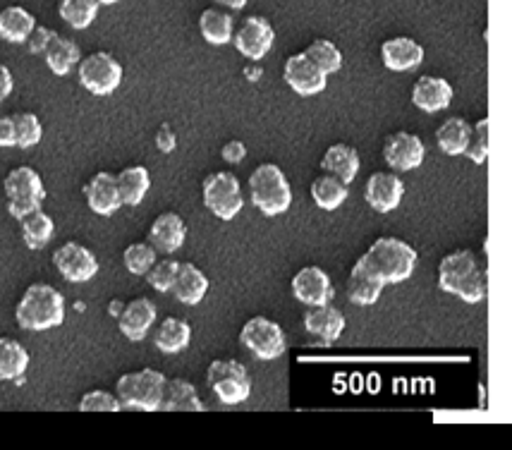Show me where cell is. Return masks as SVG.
I'll return each instance as SVG.
<instances>
[{
  "label": "cell",
  "mask_w": 512,
  "mask_h": 450,
  "mask_svg": "<svg viewBox=\"0 0 512 450\" xmlns=\"http://www.w3.org/2000/svg\"><path fill=\"white\" fill-rule=\"evenodd\" d=\"M156 147L163 151V154H170L175 149V132L170 125H163L156 135Z\"/></svg>",
  "instance_id": "bcb514c9"
},
{
  "label": "cell",
  "mask_w": 512,
  "mask_h": 450,
  "mask_svg": "<svg viewBox=\"0 0 512 450\" xmlns=\"http://www.w3.org/2000/svg\"><path fill=\"white\" fill-rule=\"evenodd\" d=\"M118 180L120 199H123V206H139L144 202L146 192L151 187V175L144 166H127L115 175Z\"/></svg>",
  "instance_id": "4dcf8cb0"
},
{
  "label": "cell",
  "mask_w": 512,
  "mask_h": 450,
  "mask_svg": "<svg viewBox=\"0 0 512 450\" xmlns=\"http://www.w3.org/2000/svg\"><path fill=\"white\" fill-rule=\"evenodd\" d=\"M29 352L15 338H0V379L17 381L27 372Z\"/></svg>",
  "instance_id": "1f68e13d"
},
{
  "label": "cell",
  "mask_w": 512,
  "mask_h": 450,
  "mask_svg": "<svg viewBox=\"0 0 512 450\" xmlns=\"http://www.w3.org/2000/svg\"><path fill=\"white\" fill-rule=\"evenodd\" d=\"M249 197L264 216H280L292 204L290 182L276 163H261L249 175Z\"/></svg>",
  "instance_id": "277c9868"
},
{
  "label": "cell",
  "mask_w": 512,
  "mask_h": 450,
  "mask_svg": "<svg viewBox=\"0 0 512 450\" xmlns=\"http://www.w3.org/2000/svg\"><path fill=\"white\" fill-rule=\"evenodd\" d=\"M402 194H405V185L395 173H374L364 187V199L379 214H390L398 209Z\"/></svg>",
  "instance_id": "e0dca14e"
},
{
  "label": "cell",
  "mask_w": 512,
  "mask_h": 450,
  "mask_svg": "<svg viewBox=\"0 0 512 450\" xmlns=\"http://www.w3.org/2000/svg\"><path fill=\"white\" fill-rule=\"evenodd\" d=\"M218 5H223V8L228 10H242L247 5V0H216Z\"/></svg>",
  "instance_id": "c3c4849f"
},
{
  "label": "cell",
  "mask_w": 512,
  "mask_h": 450,
  "mask_svg": "<svg viewBox=\"0 0 512 450\" xmlns=\"http://www.w3.org/2000/svg\"><path fill=\"white\" fill-rule=\"evenodd\" d=\"M44 56H46L48 70L58 77L70 75L72 68L79 65V60H82V56H79V46L75 41L60 34H51Z\"/></svg>",
  "instance_id": "484cf974"
},
{
  "label": "cell",
  "mask_w": 512,
  "mask_h": 450,
  "mask_svg": "<svg viewBox=\"0 0 512 450\" xmlns=\"http://www.w3.org/2000/svg\"><path fill=\"white\" fill-rule=\"evenodd\" d=\"M206 381L223 405H240L252 395V379L245 364L237 360H213Z\"/></svg>",
  "instance_id": "52a82bcc"
},
{
  "label": "cell",
  "mask_w": 512,
  "mask_h": 450,
  "mask_svg": "<svg viewBox=\"0 0 512 450\" xmlns=\"http://www.w3.org/2000/svg\"><path fill=\"white\" fill-rule=\"evenodd\" d=\"M304 56L312 60L314 65H319L326 75H333V72L343 68V53H340V48L328 39H314L312 44L307 46V51H304Z\"/></svg>",
  "instance_id": "8d00e7d4"
},
{
  "label": "cell",
  "mask_w": 512,
  "mask_h": 450,
  "mask_svg": "<svg viewBox=\"0 0 512 450\" xmlns=\"http://www.w3.org/2000/svg\"><path fill=\"white\" fill-rule=\"evenodd\" d=\"M51 29H46V27H34V32L27 36V41H24V44H27V48L32 53H44L46 51V46H48V39H51Z\"/></svg>",
  "instance_id": "7bdbcfd3"
},
{
  "label": "cell",
  "mask_w": 512,
  "mask_h": 450,
  "mask_svg": "<svg viewBox=\"0 0 512 450\" xmlns=\"http://www.w3.org/2000/svg\"><path fill=\"white\" fill-rule=\"evenodd\" d=\"M12 123H15V137L20 149L34 147L44 137V127H41V120L34 113H15L12 115Z\"/></svg>",
  "instance_id": "f35d334b"
},
{
  "label": "cell",
  "mask_w": 512,
  "mask_h": 450,
  "mask_svg": "<svg viewBox=\"0 0 512 450\" xmlns=\"http://www.w3.org/2000/svg\"><path fill=\"white\" fill-rule=\"evenodd\" d=\"M170 293L178 297V302L194 307V304H199L206 297V293H209V278L194 264H180Z\"/></svg>",
  "instance_id": "603a6c76"
},
{
  "label": "cell",
  "mask_w": 512,
  "mask_h": 450,
  "mask_svg": "<svg viewBox=\"0 0 512 450\" xmlns=\"http://www.w3.org/2000/svg\"><path fill=\"white\" fill-rule=\"evenodd\" d=\"M240 343L252 352L256 360H278L288 350V340L280 324L268 316H252L240 331Z\"/></svg>",
  "instance_id": "9c48e42d"
},
{
  "label": "cell",
  "mask_w": 512,
  "mask_h": 450,
  "mask_svg": "<svg viewBox=\"0 0 512 450\" xmlns=\"http://www.w3.org/2000/svg\"><path fill=\"white\" fill-rule=\"evenodd\" d=\"M469 132H472V127H469L465 118H448L446 123L436 130V142L443 154L462 156L467 149Z\"/></svg>",
  "instance_id": "d6a6232c"
},
{
  "label": "cell",
  "mask_w": 512,
  "mask_h": 450,
  "mask_svg": "<svg viewBox=\"0 0 512 450\" xmlns=\"http://www.w3.org/2000/svg\"><path fill=\"white\" fill-rule=\"evenodd\" d=\"M192 343V326L190 321L180 316H168L161 321V326L154 333V345L166 355H178Z\"/></svg>",
  "instance_id": "d4e9b609"
},
{
  "label": "cell",
  "mask_w": 512,
  "mask_h": 450,
  "mask_svg": "<svg viewBox=\"0 0 512 450\" xmlns=\"http://www.w3.org/2000/svg\"><path fill=\"white\" fill-rule=\"evenodd\" d=\"M58 12L72 29H87L99 15V0H60Z\"/></svg>",
  "instance_id": "d590c367"
},
{
  "label": "cell",
  "mask_w": 512,
  "mask_h": 450,
  "mask_svg": "<svg viewBox=\"0 0 512 450\" xmlns=\"http://www.w3.org/2000/svg\"><path fill=\"white\" fill-rule=\"evenodd\" d=\"M120 3V0H99V5H115Z\"/></svg>",
  "instance_id": "681fc988"
},
{
  "label": "cell",
  "mask_w": 512,
  "mask_h": 450,
  "mask_svg": "<svg viewBox=\"0 0 512 450\" xmlns=\"http://www.w3.org/2000/svg\"><path fill=\"white\" fill-rule=\"evenodd\" d=\"M0 147H17V137H15V123L10 118H0Z\"/></svg>",
  "instance_id": "f6af8a7d"
},
{
  "label": "cell",
  "mask_w": 512,
  "mask_h": 450,
  "mask_svg": "<svg viewBox=\"0 0 512 450\" xmlns=\"http://www.w3.org/2000/svg\"><path fill=\"white\" fill-rule=\"evenodd\" d=\"M156 321V304L149 297H134L132 302L123 304V312L118 316V326L125 338L144 340Z\"/></svg>",
  "instance_id": "d6986e66"
},
{
  "label": "cell",
  "mask_w": 512,
  "mask_h": 450,
  "mask_svg": "<svg viewBox=\"0 0 512 450\" xmlns=\"http://www.w3.org/2000/svg\"><path fill=\"white\" fill-rule=\"evenodd\" d=\"M84 197H87L89 209L99 216H113L123 206L118 180L111 173H96L84 187Z\"/></svg>",
  "instance_id": "ffe728a7"
},
{
  "label": "cell",
  "mask_w": 512,
  "mask_h": 450,
  "mask_svg": "<svg viewBox=\"0 0 512 450\" xmlns=\"http://www.w3.org/2000/svg\"><path fill=\"white\" fill-rule=\"evenodd\" d=\"M79 410L82 412H120L123 405H120L118 395L108 391H89L82 395L79 400Z\"/></svg>",
  "instance_id": "b9f144b4"
},
{
  "label": "cell",
  "mask_w": 512,
  "mask_h": 450,
  "mask_svg": "<svg viewBox=\"0 0 512 450\" xmlns=\"http://www.w3.org/2000/svg\"><path fill=\"white\" fill-rule=\"evenodd\" d=\"M292 295L302 304L312 307V304H328L333 300L335 290L328 273L319 266H304L292 278Z\"/></svg>",
  "instance_id": "9a60e30c"
},
{
  "label": "cell",
  "mask_w": 512,
  "mask_h": 450,
  "mask_svg": "<svg viewBox=\"0 0 512 450\" xmlns=\"http://www.w3.org/2000/svg\"><path fill=\"white\" fill-rule=\"evenodd\" d=\"M161 410L166 412H201L204 403H201L197 388L187 379H166L161 398Z\"/></svg>",
  "instance_id": "cb8c5ba5"
},
{
  "label": "cell",
  "mask_w": 512,
  "mask_h": 450,
  "mask_svg": "<svg viewBox=\"0 0 512 450\" xmlns=\"http://www.w3.org/2000/svg\"><path fill=\"white\" fill-rule=\"evenodd\" d=\"M221 156H223V161H228V163H242L247 156V147L242 142H237V139H233V142L225 144Z\"/></svg>",
  "instance_id": "ee69618b"
},
{
  "label": "cell",
  "mask_w": 512,
  "mask_h": 450,
  "mask_svg": "<svg viewBox=\"0 0 512 450\" xmlns=\"http://www.w3.org/2000/svg\"><path fill=\"white\" fill-rule=\"evenodd\" d=\"M312 199L323 211H335L347 199V185L331 173H323L312 182Z\"/></svg>",
  "instance_id": "836d02e7"
},
{
  "label": "cell",
  "mask_w": 512,
  "mask_h": 450,
  "mask_svg": "<svg viewBox=\"0 0 512 450\" xmlns=\"http://www.w3.org/2000/svg\"><path fill=\"white\" fill-rule=\"evenodd\" d=\"M201 197H204V206L211 211L213 216L221 218V221H233L240 214L242 206H245V197H242L240 180L233 173H211L204 180L201 187Z\"/></svg>",
  "instance_id": "ba28073f"
},
{
  "label": "cell",
  "mask_w": 512,
  "mask_h": 450,
  "mask_svg": "<svg viewBox=\"0 0 512 450\" xmlns=\"http://www.w3.org/2000/svg\"><path fill=\"white\" fill-rule=\"evenodd\" d=\"M465 156L474 163H484L489 158V118H481L469 132Z\"/></svg>",
  "instance_id": "60d3db41"
},
{
  "label": "cell",
  "mask_w": 512,
  "mask_h": 450,
  "mask_svg": "<svg viewBox=\"0 0 512 450\" xmlns=\"http://www.w3.org/2000/svg\"><path fill=\"white\" fill-rule=\"evenodd\" d=\"M3 190L5 197H8L10 216L20 218V221L24 216L32 214V211L41 209V202L46 199L44 180H41V175L29 166L12 168L10 173L5 175Z\"/></svg>",
  "instance_id": "8992f818"
},
{
  "label": "cell",
  "mask_w": 512,
  "mask_h": 450,
  "mask_svg": "<svg viewBox=\"0 0 512 450\" xmlns=\"http://www.w3.org/2000/svg\"><path fill=\"white\" fill-rule=\"evenodd\" d=\"M285 82L290 84V89L300 96H316L326 89L328 75L319 65H314L304 53H295L285 60L283 68Z\"/></svg>",
  "instance_id": "5bb4252c"
},
{
  "label": "cell",
  "mask_w": 512,
  "mask_h": 450,
  "mask_svg": "<svg viewBox=\"0 0 512 450\" xmlns=\"http://www.w3.org/2000/svg\"><path fill=\"white\" fill-rule=\"evenodd\" d=\"M163 386H166V376L156 369H139V372L123 374L115 383V395H118L120 405L127 410L139 412H156L161 410Z\"/></svg>",
  "instance_id": "5b68a950"
},
{
  "label": "cell",
  "mask_w": 512,
  "mask_h": 450,
  "mask_svg": "<svg viewBox=\"0 0 512 450\" xmlns=\"http://www.w3.org/2000/svg\"><path fill=\"white\" fill-rule=\"evenodd\" d=\"M178 266L180 261L175 259H161V261H154V266H151L149 271H146V281L158 293H170V288H173V281H175V273H178Z\"/></svg>",
  "instance_id": "ab89813d"
},
{
  "label": "cell",
  "mask_w": 512,
  "mask_h": 450,
  "mask_svg": "<svg viewBox=\"0 0 512 450\" xmlns=\"http://www.w3.org/2000/svg\"><path fill=\"white\" fill-rule=\"evenodd\" d=\"M53 230H56L53 218L44 214L41 209H36L22 218V240L29 249H44L51 242Z\"/></svg>",
  "instance_id": "e575fe53"
},
{
  "label": "cell",
  "mask_w": 512,
  "mask_h": 450,
  "mask_svg": "<svg viewBox=\"0 0 512 450\" xmlns=\"http://www.w3.org/2000/svg\"><path fill=\"white\" fill-rule=\"evenodd\" d=\"M53 264L60 276L70 283H87L99 273V261L94 252L79 242H65L53 252Z\"/></svg>",
  "instance_id": "8fae6325"
},
{
  "label": "cell",
  "mask_w": 512,
  "mask_h": 450,
  "mask_svg": "<svg viewBox=\"0 0 512 450\" xmlns=\"http://www.w3.org/2000/svg\"><path fill=\"white\" fill-rule=\"evenodd\" d=\"M424 156V142L410 132H393L383 144V158L398 173H410V170L419 168L424 163Z\"/></svg>",
  "instance_id": "4fadbf2b"
},
{
  "label": "cell",
  "mask_w": 512,
  "mask_h": 450,
  "mask_svg": "<svg viewBox=\"0 0 512 450\" xmlns=\"http://www.w3.org/2000/svg\"><path fill=\"white\" fill-rule=\"evenodd\" d=\"M273 39H276V34H273L271 22L259 15H252L247 17V20H242L240 27H237V32L233 34L235 48L249 60L266 58L273 46Z\"/></svg>",
  "instance_id": "7c38bea8"
},
{
  "label": "cell",
  "mask_w": 512,
  "mask_h": 450,
  "mask_svg": "<svg viewBox=\"0 0 512 450\" xmlns=\"http://www.w3.org/2000/svg\"><path fill=\"white\" fill-rule=\"evenodd\" d=\"M438 288L443 293L457 295L469 304H479L486 300V293H489V276H486L479 259L474 257V252L457 249V252L441 259V266H438Z\"/></svg>",
  "instance_id": "6da1fadb"
},
{
  "label": "cell",
  "mask_w": 512,
  "mask_h": 450,
  "mask_svg": "<svg viewBox=\"0 0 512 450\" xmlns=\"http://www.w3.org/2000/svg\"><path fill=\"white\" fill-rule=\"evenodd\" d=\"M187 237V225L178 214L173 211H166L151 223L149 228V242L156 247V252L163 254H173L185 245Z\"/></svg>",
  "instance_id": "7402d4cb"
},
{
  "label": "cell",
  "mask_w": 512,
  "mask_h": 450,
  "mask_svg": "<svg viewBox=\"0 0 512 450\" xmlns=\"http://www.w3.org/2000/svg\"><path fill=\"white\" fill-rule=\"evenodd\" d=\"M34 27V15L20 8V5H10V8L0 10V39L10 41V44H24L27 36L34 32Z\"/></svg>",
  "instance_id": "f546056e"
},
{
  "label": "cell",
  "mask_w": 512,
  "mask_h": 450,
  "mask_svg": "<svg viewBox=\"0 0 512 450\" xmlns=\"http://www.w3.org/2000/svg\"><path fill=\"white\" fill-rule=\"evenodd\" d=\"M17 324L27 331H48L65 321V297L48 283H32L15 309Z\"/></svg>",
  "instance_id": "3957f363"
},
{
  "label": "cell",
  "mask_w": 512,
  "mask_h": 450,
  "mask_svg": "<svg viewBox=\"0 0 512 450\" xmlns=\"http://www.w3.org/2000/svg\"><path fill=\"white\" fill-rule=\"evenodd\" d=\"M357 261L383 285L402 283L414 273L417 249L400 237H379Z\"/></svg>",
  "instance_id": "7a4b0ae2"
},
{
  "label": "cell",
  "mask_w": 512,
  "mask_h": 450,
  "mask_svg": "<svg viewBox=\"0 0 512 450\" xmlns=\"http://www.w3.org/2000/svg\"><path fill=\"white\" fill-rule=\"evenodd\" d=\"M383 288H386V285H383L374 273L364 269L359 261L352 266L350 281H347V297H350V302L359 304V307H371V304L379 302Z\"/></svg>",
  "instance_id": "4316f807"
},
{
  "label": "cell",
  "mask_w": 512,
  "mask_h": 450,
  "mask_svg": "<svg viewBox=\"0 0 512 450\" xmlns=\"http://www.w3.org/2000/svg\"><path fill=\"white\" fill-rule=\"evenodd\" d=\"M321 168L326 173L335 175L338 180H343L345 185H350L359 173V154L350 144H333L326 149V154L321 158Z\"/></svg>",
  "instance_id": "83f0119b"
},
{
  "label": "cell",
  "mask_w": 512,
  "mask_h": 450,
  "mask_svg": "<svg viewBox=\"0 0 512 450\" xmlns=\"http://www.w3.org/2000/svg\"><path fill=\"white\" fill-rule=\"evenodd\" d=\"M381 60L388 70L407 72L422 65L424 48L410 39V36H393V39L383 41Z\"/></svg>",
  "instance_id": "44dd1931"
},
{
  "label": "cell",
  "mask_w": 512,
  "mask_h": 450,
  "mask_svg": "<svg viewBox=\"0 0 512 450\" xmlns=\"http://www.w3.org/2000/svg\"><path fill=\"white\" fill-rule=\"evenodd\" d=\"M345 326V314L340 312V309L331 307V302L312 304V307H307V312H304V328H307L309 336H314L319 343H335V340L343 336Z\"/></svg>",
  "instance_id": "2e32d148"
},
{
  "label": "cell",
  "mask_w": 512,
  "mask_h": 450,
  "mask_svg": "<svg viewBox=\"0 0 512 450\" xmlns=\"http://www.w3.org/2000/svg\"><path fill=\"white\" fill-rule=\"evenodd\" d=\"M123 261L125 269L130 271L132 276H146V271H149L156 261V247L151 245V242H132V245L125 249Z\"/></svg>",
  "instance_id": "74e56055"
},
{
  "label": "cell",
  "mask_w": 512,
  "mask_h": 450,
  "mask_svg": "<svg viewBox=\"0 0 512 450\" xmlns=\"http://www.w3.org/2000/svg\"><path fill=\"white\" fill-rule=\"evenodd\" d=\"M79 84L94 96H111L123 82V65L108 51H96L77 65Z\"/></svg>",
  "instance_id": "30bf717a"
},
{
  "label": "cell",
  "mask_w": 512,
  "mask_h": 450,
  "mask_svg": "<svg viewBox=\"0 0 512 450\" xmlns=\"http://www.w3.org/2000/svg\"><path fill=\"white\" fill-rule=\"evenodd\" d=\"M12 94V72L5 68V65H0V101L8 99Z\"/></svg>",
  "instance_id": "7dc6e473"
},
{
  "label": "cell",
  "mask_w": 512,
  "mask_h": 450,
  "mask_svg": "<svg viewBox=\"0 0 512 450\" xmlns=\"http://www.w3.org/2000/svg\"><path fill=\"white\" fill-rule=\"evenodd\" d=\"M199 32L211 46H225L233 41L235 22L230 12L218 8H206L199 17Z\"/></svg>",
  "instance_id": "f1b7e54d"
},
{
  "label": "cell",
  "mask_w": 512,
  "mask_h": 450,
  "mask_svg": "<svg viewBox=\"0 0 512 450\" xmlns=\"http://www.w3.org/2000/svg\"><path fill=\"white\" fill-rule=\"evenodd\" d=\"M453 101V87L443 77L424 75L414 82L412 103L424 113H441L446 111Z\"/></svg>",
  "instance_id": "ac0fdd59"
}]
</instances>
